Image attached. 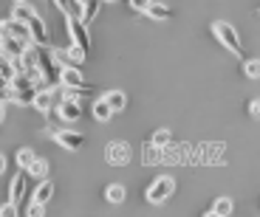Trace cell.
Listing matches in <instances>:
<instances>
[{"label":"cell","instance_id":"obj_9","mask_svg":"<svg viewBox=\"0 0 260 217\" xmlns=\"http://www.w3.org/2000/svg\"><path fill=\"white\" fill-rule=\"evenodd\" d=\"M130 6L136 9V12L147 14V17H153V20H170L173 17V12H170L167 3H144V0H133Z\"/></svg>","mask_w":260,"mask_h":217},{"label":"cell","instance_id":"obj_20","mask_svg":"<svg viewBox=\"0 0 260 217\" xmlns=\"http://www.w3.org/2000/svg\"><path fill=\"white\" fill-rule=\"evenodd\" d=\"M170 141H173V133H170V130H156V133H153V138H150L153 150H164V147H170Z\"/></svg>","mask_w":260,"mask_h":217},{"label":"cell","instance_id":"obj_14","mask_svg":"<svg viewBox=\"0 0 260 217\" xmlns=\"http://www.w3.org/2000/svg\"><path fill=\"white\" fill-rule=\"evenodd\" d=\"M51 197H54V184H51V181H40V184L31 189V203L46 206Z\"/></svg>","mask_w":260,"mask_h":217},{"label":"cell","instance_id":"obj_27","mask_svg":"<svg viewBox=\"0 0 260 217\" xmlns=\"http://www.w3.org/2000/svg\"><path fill=\"white\" fill-rule=\"evenodd\" d=\"M26 217H43L46 214V206H40V203H26V211H23Z\"/></svg>","mask_w":260,"mask_h":217},{"label":"cell","instance_id":"obj_29","mask_svg":"<svg viewBox=\"0 0 260 217\" xmlns=\"http://www.w3.org/2000/svg\"><path fill=\"white\" fill-rule=\"evenodd\" d=\"M249 116L260 121V99H252V102H249Z\"/></svg>","mask_w":260,"mask_h":217},{"label":"cell","instance_id":"obj_19","mask_svg":"<svg viewBox=\"0 0 260 217\" xmlns=\"http://www.w3.org/2000/svg\"><path fill=\"white\" fill-rule=\"evenodd\" d=\"M93 118H96V121H111L113 118V110L108 107L105 99H96V102H93Z\"/></svg>","mask_w":260,"mask_h":217},{"label":"cell","instance_id":"obj_6","mask_svg":"<svg viewBox=\"0 0 260 217\" xmlns=\"http://www.w3.org/2000/svg\"><path fill=\"white\" fill-rule=\"evenodd\" d=\"M68 34H71V46H77L82 54H88V48H91V34H88V26H82L79 20H68Z\"/></svg>","mask_w":260,"mask_h":217},{"label":"cell","instance_id":"obj_33","mask_svg":"<svg viewBox=\"0 0 260 217\" xmlns=\"http://www.w3.org/2000/svg\"><path fill=\"white\" fill-rule=\"evenodd\" d=\"M204 217H221V214H215V211L209 209V211H207V214H204Z\"/></svg>","mask_w":260,"mask_h":217},{"label":"cell","instance_id":"obj_24","mask_svg":"<svg viewBox=\"0 0 260 217\" xmlns=\"http://www.w3.org/2000/svg\"><path fill=\"white\" fill-rule=\"evenodd\" d=\"M34 158H37V155H34L31 147H23V150H17V158H14V161H17L20 169H28V166L34 164Z\"/></svg>","mask_w":260,"mask_h":217},{"label":"cell","instance_id":"obj_25","mask_svg":"<svg viewBox=\"0 0 260 217\" xmlns=\"http://www.w3.org/2000/svg\"><path fill=\"white\" fill-rule=\"evenodd\" d=\"M99 9H102V3H99V0H85V17H82V26H91L93 17L99 14Z\"/></svg>","mask_w":260,"mask_h":217},{"label":"cell","instance_id":"obj_17","mask_svg":"<svg viewBox=\"0 0 260 217\" xmlns=\"http://www.w3.org/2000/svg\"><path fill=\"white\" fill-rule=\"evenodd\" d=\"M105 200L113 203V206L124 203V200H127V189H124V184H111L108 186V189H105Z\"/></svg>","mask_w":260,"mask_h":217},{"label":"cell","instance_id":"obj_16","mask_svg":"<svg viewBox=\"0 0 260 217\" xmlns=\"http://www.w3.org/2000/svg\"><path fill=\"white\" fill-rule=\"evenodd\" d=\"M54 107H57V96H54V91H40L37 99H34V110L54 113Z\"/></svg>","mask_w":260,"mask_h":217},{"label":"cell","instance_id":"obj_1","mask_svg":"<svg viewBox=\"0 0 260 217\" xmlns=\"http://www.w3.org/2000/svg\"><path fill=\"white\" fill-rule=\"evenodd\" d=\"M37 71L43 73L48 91H54V88L62 82V65H59L57 54H54L51 48H37Z\"/></svg>","mask_w":260,"mask_h":217},{"label":"cell","instance_id":"obj_26","mask_svg":"<svg viewBox=\"0 0 260 217\" xmlns=\"http://www.w3.org/2000/svg\"><path fill=\"white\" fill-rule=\"evenodd\" d=\"M243 73L249 79H260V59H246L243 62Z\"/></svg>","mask_w":260,"mask_h":217},{"label":"cell","instance_id":"obj_18","mask_svg":"<svg viewBox=\"0 0 260 217\" xmlns=\"http://www.w3.org/2000/svg\"><path fill=\"white\" fill-rule=\"evenodd\" d=\"M102 99L108 102V107H111L113 113H119V110H124V107H127V96H124V91H108Z\"/></svg>","mask_w":260,"mask_h":217},{"label":"cell","instance_id":"obj_7","mask_svg":"<svg viewBox=\"0 0 260 217\" xmlns=\"http://www.w3.org/2000/svg\"><path fill=\"white\" fill-rule=\"evenodd\" d=\"M51 138L57 141L59 147H65V150H71V152L82 150V144H85V136L77 133V130H54Z\"/></svg>","mask_w":260,"mask_h":217},{"label":"cell","instance_id":"obj_12","mask_svg":"<svg viewBox=\"0 0 260 217\" xmlns=\"http://www.w3.org/2000/svg\"><path fill=\"white\" fill-rule=\"evenodd\" d=\"M34 6L31 3H26V0H17V3H12V20L14 23H23V26H28V20L34 17Z\"/></svg>","mask_w":260,"mask_h":217},{"label":"cell","instance_id":"obj_15","mask_svg":"<svg viewBox=\"0 0 260 217\" xmlns=\"http://www.w3.org/2000/svg\"><path fill=\"white\" fill-rule=\"evenodd\" d=\"M48 169H51V164H48L46 158H34V164L28 166L26 172L34 184H40V181H48Z\"/></svg>","mask_w":260,"mask_h":217},{"label":"cell","instance_id":"obj_11","mask_svg":"<svg viewBox=\"0 0 260 217\" xmlns=\"http://www.w3.org/2000/svg\"><path fill=\"white\" fill-rule=\"evenodd\" d=\"M79 116H82V102H59L57 105L59 121H77Z\"/></svg>","mask_w":260,"mask_h":217},{"label":"cell","instance_id":"obj_5","mask_svg":"<svg viewBox=\"0 0 260 217\" xmlns=\"http://www.w3.org/2000/svg\"><path fill=\"white\" fill-rule=\"evenodd\" d=\"M62 85H65V91H74V93L93 91V85L85 79V73L79 68H71V65H62Z\"/></svg>","mask_w":260,"mask_h":217},{"label":"cell","instance_id":"obj_28","mask_svg":"<svg viewBox=\"0 0 260 217\" xmlns=\"http://www.w3.org/2000/svg\"><path fill=\"white\" fill-rule=\"evenodd\" d=\"M0 217H20V211H17V206H14V203H9V200H6V203L0 206Z\"/></svg>","mask_w":260,"mask_h":217},{"label":"cell","instance_id":"obj_21","mask_svg":"<svg viewBox=\"0 0 260 217\" xmlns=\"http://www.w3.org/2000/svg\"><path fill=\"white\" fill-rule=\"evenodd\" d=\"M212 211L215 214H221V217H229L235 211V203H232V197H218L212 203Z\"/></svg>","mask_w":260,"mask_h":217},{"label":"cell","instance_id":"obj_4","mask_svg":"<svg viewBox=\"0 0 260 217\" xmlns=\"http://www.w3.org/2000/svg\"><path fill=\"white\" fill-rule=\"evenodd\" d=\"M173 192H176V181H173L170 175H161V178H156V181L144 189V200L153 203V206H161L164 200L173 197Z\"/></svg>","mask_w":260,"mask_h":217},{"label":"cell","instance_id":"obj_23","mask_svg":"<svg viewBox=\"0 0 260 217\" xmlns=\"http://www.w3.org/2000/svg\"><path fill=\"white\" fill-rule=\"evenodd\" d=\"M40 91H12V102L14 105H31L34 107V99H37Z\"/></svg>","mask_w":260,"mask_h":217},{"label":"cell","instance_id":"obj_2","mask_svg":"<svg viewBox=\"0 0 260 217\" xmlns=\"http://www.w3.org/2000/svg\"><path fill=\"white\" fill-rule=\"evenodd\" d=\"M34 181L28 178L26 169H20L17 175L12 178V184H9V203H14L20 209V203L26 200V203H31V189H34Z\"/></svg>","mask_w":260,"mask_h":217},{"label":"cell","instance_id":"obj_13","mask_svg":"<svg viewBox=\"0 0 260 217\" xmlns=\"http://www.w3.org/2000/svg\"><path fill=\"white\" fill-rule=\"evenodd\" d=\"M57 6H59V12L65 14V20H79V23H82L85 3H77V0H59Z\"/></svg>","mask_w":260,"mask_h":217},{"label":"cell","instance_id":"obj_30","mask_svg":"<svg viewBox=\"0 0 260 217\" xmlns=\"http://www.w3.org/2000/svg\"><path fill=\"white\" fill-rule=\"evenodd\" d=\"M9 88H12V82H9V79H3V76H0V93H3V91H9Z\"/></svg>","mask_w":260,"mask_h":217},{"label":"cell","instance_id":"obj_3","mask_svg":"<svg viewBox=\"0 0 260 217\" xmlns=\"http://www.w3.org/2000/svg\"><path fill=\"white\" fill-rule=\"evenodd\" d=\"M212 34H215V39H218V42H221V46L226 48V51L238 54V57L243 54L241 37H238V28L229 26L226 20H215V23H212Z\"/></svg>","mask_w":260,"mask_h":217},{"label":"cell","instance_id":"obj_8","mask_svg":"<svg viewBox=\"0 0 260 217\" xmlns=\"http://www.w3.org/2000/svg\"><path fill=\"white\" fill-rule=\"evenodd\" d=\"M130 147H127V141H111L108 144V150H105V158H108V164H113V166H124L130 161Z\"/></svg>","mask_w":260,"mask_h":217},{"label":"cell","instance_id":"obj_22","mask_svg":"<svg viewBox=\"0 0 260 217\" xmlns=\"http://www.w3.org/2000/svg\"><path fill=\"white\" fill-rule=\"evenodd\" d=\"M12 91H37V88H34V79L28 73H17L12 79Z\"/></svg>","mask_w":260,"mask_h":217},{"label":"cell","instance_id":"obj_10","mask_svg":"<svg viewBox=\"0 0 260 217\" xmlns=\"http://www.w3.org/2000/svg\"><path fill=\"white\" fill-rule=\"evenodd\" d=\"M28 31H31V39L37 48H48V42H51V34H48L46 23H43V17L40 14H34L31 20H28Z\"/></svg>","mask_w":260,"mask_h":217},{"label":"cell","instance_id":"obj_31","mask_svg":"<svg viewBox=\"0 0 260 217\" xmlns=\"http://www.w3.org/2000/svg\"><path fill=\"white\" fill-rule=\"evenodd\" d=\"M3 172H6V155L0 152V175H3Z\"/></svg>","mask_w":260,"mask_h":217},{"label":"cell","instance_id":"obj_32","mask_svg":"<svg viewBox=\"0 0 260 217\" xmlns=\"http://www.w3.org/2000/svg\"><path fill=\"white\" fill-rule=\"evenodd\" d=\"M6 121V105H0V124Z\"/></svg>","mask_w":260,"mask_h":217}]
</instances>
